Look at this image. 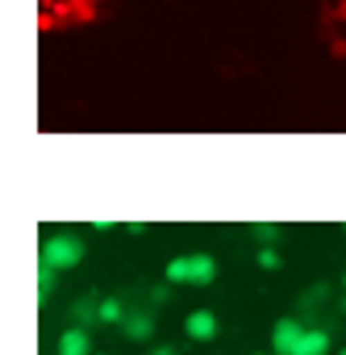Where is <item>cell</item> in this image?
<instances>
[{
  "label": "cell",
  "instance_id": "6da1fadb",
  "mask_svg": "<svg viewBox=\"0 0 346 355\" xmlns=\"http://www.w3.org/2000/svg\"><path fill=\"white\" fill-rule=\"evenodd\" d=\"M171 284H213L217 276V263L209 255H180V259H171L167 272H163Z\"/></svg>",
  "mask_w": 346,
  "mask_h": 355
},
{
  "label": "cell",
  "instance_id": "7a4b0ae2",
  "mask_svg": "<svg viewBox=\"0 0 346 355\" xmlns=\"http://www.w3.org/2000/svg\"><path fill=\"white\" fill-rule=\"evenodd\" d=\"M84 259V243L80 239H67V234H59V239H51L46 247H42V263L46 268H55V272H63V268H75Z\"/></svg>",
  "mask_w": 346,
  "mask_h": 355
},
{
  "label": "cell",
  "instance_id": "3957f363",
  "mask_svg": "<svg viewBox=\"0 0 346 355\" xmlns=\"http://www.w3.org/2000/svg\"><path fill=\"white\" fill-rule=\"evenodd\" d=\"M300 334H304V326L292 322V318H284V322L271 330V347H275V355H292L296 343H300Z\"/></svg>",
  "mask_w": 346,
  "mask_h": 355
},
{
  "label": "cell",
  "instance_id": "277c9868",
  "mask_svg": "<svg viewBox=\"0 0 346 355\" xmlns=\"http://www.w3.org/2000/svg\"><path fill=\"white\" fill-rule=\"evenodd\" d=\"M184 330H188V338L209 343V338L217 334V318H213L209 309H192V313H188V322H184Z\"/></svg>",
  "mask_w": 346,
  "mask_h": 355
},
{
  "label": "cell",
  "instance_id": "5b68a950",
  "mask_svg": "<svg viewBox=\"0 0 346 355\" xmlns=\"http://www.w3.org/2000/svg\"><path fill=\"white\" fill-rule=\"evenodd\" d=\"M59 355H92V343H88V334H84L80 326L63 330V338H59Z\"/></svg>",
  "mask_w": 346,
  "mask_h": 355
},
{
  "label": "cell",
  "instance_id": "8992f818",
  "mask_svg": "<svg viewBox=\"0 0 346 355\" xmlns=\"http://www.w3.org/2000/svg\"><path fill=\"white\" fill-rule=\"evenodd\" d=\"M325 351H329V334L325 330H304L292 355H325Z\"/></svg>",
  "mask_w": 346,
  "mask_h": 355
},
{
  "label": "cell",
  "instance_id": "52a82bcc",
  "mask_svg": "<svg viewBox=\"0 0 346 355\" xmlns=\"http://www.w3.org/2000/svg\"><path fill=\"white\" fill-rule=\"evenodd\" d=\"M121 326H125L129 338H146V334L154 330V318H150V313H134V318H125Z\"/></svg>",
  "mask_w": 346,
  "mask_h": 355
},
{
  "label": "cell",
  "instance_id": "ba28073f",
  "mask_svg": "<svg viewBox=\"0 0 346 355\" xmlns=\"http://www.w3.org/2000/svg\"><path fill=\"white\" fill-rule=\"evenodd\" d=\"M96 318H100V322H125L121 301H113V297H109V301H100V305H96Z\"/></svg>",
  "mask_w": 346,
  "mask_h": 355
},
{
  "label": "cell",
  "instance_id": "9c48e42d",
  "mask_svg": "<svg viewBox=\"0 0 346 355\" xmlns=\"http://www.w3.org/2000/svg\"><path fill=\"white\" fill-rule=\"evenodd\" d=\"M259 268H280V251L275 247H259Z\"/></svg>",
  "mask_w": 346,
  "mask_h": 355
},
{
  "label": "cell",
  "instance_id": "30bf717a",
  "mask_svg": "<svg viewBox=\"0 0 346 355\" xmlns=\"http://www.w3.org/2000/svg\"><path fill=\"white\" fill-rule=\"evenodd\" d=\"M259 239L263 243H280V226H259Z\"/></svg>",
  "mask_w": 346,
  "mask_h": 355
},
{
  "label": "cell",
  "instance_id": "8fae6325",
  "mask_svg": "<svg viewBox=\"0 0 346 355\" xmlns=\"http://www.w3.org/2000/svg\"><path fill=\"white\" fill-rule=\"evenodd\" d=\"M154 355H176V347H154Z\"/></svg>",
  "mask_w": 346,
  "mask_h": 355
},
{
  "label": "cell",
  "instance_id": "7c38bea8",
  "mask_svg": "<svg viewBox=\"0 0 346 355\" xmlns=\"http://www.w3.org/2000/svg\"><path fill=\"white\" fill-rule=\"evenodd\" d=\"M342 284H346V280H342Z\"/></svg>",
  "mask_w": 346,
  "mask_h": 355
}]
</instances>
